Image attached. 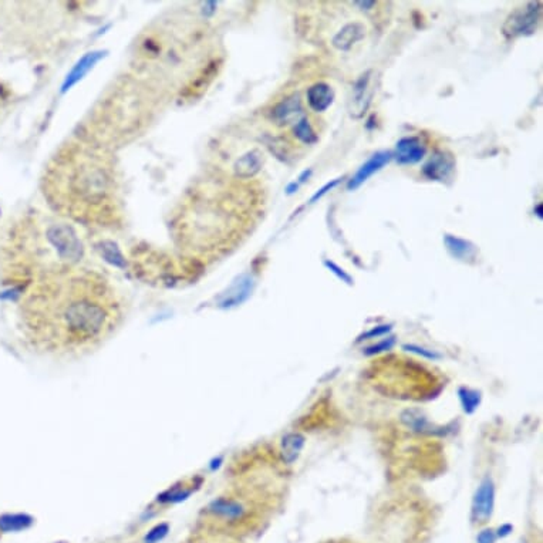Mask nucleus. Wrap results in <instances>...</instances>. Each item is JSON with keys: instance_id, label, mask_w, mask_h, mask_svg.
Masks as SVG:
<instances>
[{"instance_id": "ddd939ff", "label": "nucleus", "mask_w": 543, "mask_h": 543, "mask_svg": "<svg viewBox=\"0 0 543 543\" xmlns=\"http://www.w3.org/2000/svg\"><path fill=\"white\" fill-rule=\"evenodd\" d=\"M365 36H366L365 24L358 23V22H353V23H347L346 26H343L340 28V32H337V35L333 37V40H331V43H333V46L337 50L347 51L357 42L363 40Z\"/></svg>"}, {"instance_id": "c756f323", "label": "nucleus", "mask_w": 543, "mask_h": 543, "mask_svg": "<svg viewBox=\"0 0 543 543\" xmlns=\"http://www.w3.org/2000/svg\"><path fill=\"white\" fill-rule=\"evenodd\" d=\"M354 5L361 8V10H370L376 6V2H354Z\"/></svg>"}, {"instance_id": "c85d7f7f", "label": "nucleus", "mask_w": 543, "mask_h": 543, "mask_svg": "<svg viewBox=\"0 0 543 543\" xmlns=\"http://www.w3.org/2000/svg\"><path fill=\"white\" fill-rule=\"evenodd\" d=\"M312 174H313V169H305L303 172H301L300 175H299V183H306V181L312 176Z\"/></svg>"}, {"instance_id": "6ab92c4d", "label": "nucleus", "mask_w": 543, "mask_h": 543, "mask_svg": "<svg viewBox=\"0 0 543 543\" xmlns=\"http://www.w3.org/2000/svg\"><path fill=\"white\" fill-rule=\"evenodd\" d=\"M293 134L300 142H303V144L310 145V144L317 142V135H316L315 130L312 128L308 117H303L301 119H299V122L293 126Z\"/></svg>"}, {"instance_id": "a211bd4d", "label": "nucleus", "mask_w": 543, "mask_h": 543, "mask_svg": "<svg viewBox=\"0 0 543 543\" xmlns=\"http://www.w3.org/2000/svg\"><path fill=\"white\" fill-rule=\"evenodd\" d=\"M33 524V519L27 515H3L0 518V531L19 532L27 529Z\"/></svg>"}, {"instance_id": "f3484780", "label": "nucleus", "mask_w": 543, "mask_h": 543, "mask_svg": "<svg viewBox=\"0 0 543 543\" xmlns=\"http://www.w3.org/2000/svg\"><path fill=\"white\" fill-rule=\"evenodd\" d=\"M401 419L410 430L417 431V433H427L431 428L430 421L417 410L404 411L401 415Z\"/></svg>"}, {"instance_id": "f03ea898", "label": "nucleus", "mask_w": 543, "mask_h": 543, "mask_svg": "<svg viewBox=\"0 0 543 543\" xmlns=\"http://www.w3.org/2000/svg\"><path fill=\"white\" fill-rule=\"evenodd\" d=\"M49 206L63 219L97 228H114L123 218L118 165L110 151L87 138L58 148L42 178Z\"/></svg>"}, {"instance_id": "5701e85b", "label": "nucleus", "mask_w": 543, "mask_h": 543, "mask_svg": "<svg viewBox=\"0 0 543 543\" xmlns=\"http://www.w3.org/2000/svg\"><path fill=\"white\" fill-rule=\"evenodd\" d=\"M403 350L410 351V353H414V354H418V356H421L422 358H427V360H440V358H441V354H438V353H435V351H433V350L424 349V347L415 346V344H404V346H403Z\"/></svg>"}, {"instance_id": "4be33fe9", "label": "nucleus", "mask_w": 543, "mask_h": 543, "mask_svg": "<svg viewBox=\"0 0 543 543\" xmlns=\"http://www.w3.org/2000/svg\"><path fill=\"white\" fill-rule=\"evenodd\" d=\"M394 344H396V339L394 337H388V339L381 340L377 344H373V346L367 347L365 350V354L366 356H374V354H380V353H384V351H390L391 349L394 347Z\"/></svg>"}, {"instance_id": "1a4fd4ad", "label": "nucleus", "mask_w": 543, "mask_h": 543, "mask_svg": "<svg viewBox=\"0 0 543 543\" xmlns=\"http://www.w3.org/2000/svg\"><path fill=\"white\" fill-rule=\"evenodd\" d=\"M391 158H393V153H390V151H378V153L373 154L363 165L357 169V172L351 176V179H349L347 190L354 191L358 187L363 185L371 175H374L383 167H385L391 161Z\"/></svg>"}, {"instance_id": "2f4dec72", "label": "nucleus", "mask_w": 543, "mask_h": 543, "mask_svg": "<svg viewBox=\"0 0 543 543\" xmlns=\"http://www.w3.org/2000/svg\"><path fill=\"white\" fill-rule=\"evenodd\" d=\"M536 215H537L539 219H542V203H539V205L536 206Z\"/></svg>"}, {"instance_id": "39448f33", "label": "nucleus", "mask_w": 543, "mask_h": 543, "mask_svg": "<svg viewBox=\"0 0 543 543\" xmlns=\"http://www.w3.org/2000/svg\"><path fill=\"white\" fill-rule=\"evenodd\" d=\"M540 17L542 2L525 3L524 6L517 8L506 17L502 26V33L509 39L532 36L536 32L537 24L540 23Z\"/></svg>"}, {"instance_id": "a878e982", "label": "nucleus", "mask_w": 543, "mask_h": 543, "mask_svg": "<svg viewBox=\"0 0 543 543\" xmlns=\"http://www.w3.org/2000/svg\"><path fill=\"white\" fill-rule=\"evenodd\" d=\"M167 532H168V528L165 525H160V526L154 528L151 532H148L147 542L148 543H156V542L161 540L167 535Z\"/></svg>"}, {"instance_id": "423d86ee", "label": "nucleus", "mask_w": 543, "mask_h": 543, "mask_svg": "<svg viewBox=\"0 0 543 543\" xmlns=\"http://www.w3.org/2000/svg\"><path fill=\"white\" fill-rule=\"evenodd\" d=\"M495 509V484L491 476H485L472 496L471 524L474 526H484L492 518Z\"/></svg>"}, {"instance_id": "f8f14e48", "label": "nucleus", "mask_w": 543, "mask_h": 543, "mask_svg": "<svg viewBox=\"0 0 543 543\" xmlns=\"http://www.w3.org/2000/svg\"><path fill=\"white\" fill-rule=\"evenodd\" d=\"M308 103L316 112L326 111L335 101V90L327 83H316L310 85L306 92Z\"/></svg>"}, {"instance_id": "9d476101", "label": "nucleus", "mask_w": 543, "mask_h": 543, "mask_svg": "<svg viewBox=\"0 0 543 543\" xmlns=\"http://www.w3.org/2000/svg\"><path fill=\"white\" fill-rule=\"evenodd\" d=\"M427 154V147L418 137H404L401 138L394 151V157L401 165H412L419 162Z\"/></svg>"}, {"instance_id": "473e14b6", "label": "nucleus", "mask_w": 543, "mask_h": 543, "mask_svg": "<svg viewBox=\"0 0 543 543\" xmlns=\"http://www.w3.org/2000/svg\"><path fill=\"white\" fill-rule=\"evenodd\" d=\"M521 543H526V542H525V540H524V542H521Z\"/></svg>"}, {"instance_id": "7c9ffc66", "label": "nucleus", "mask_w": 543, "mask_h": 543, "mask_svg": "<svg viewBox=\"0 0 543 543\" xmlns=\"http://www.w3.org/2000/svg\"><path fill=\"white\" fill-rule=\"evenodd\" d=\"M297 190H299V184L292 183V184L287 187V194H294Z\"/></svg>"}, {"instance_id": "6e6552de", "label": "nucleus", "mask_w": 543, "mask_h": 543, "mask_svg": "<svg viewBox=\"0 0 543 543\" xmlns=\"http://www.w3.org/2000/svg\"><path fill=\"white\" fill-rule=\"evenodd\" d=\"M303 117V107H301L299 94H292L283 99L272 108V119L281 127L296 124Z\"/></svg>"}, {"instance_id": "9b49d317", "label": "nucleus", "mask_w": 543, "mask_h": 543, "mask_svg": "<svg viewBox=\"0 0 543 543\" xmlns=\"http://www.w3.org/2000/svg\"><path fill=\"white\" fill-rule=\"evenodd\" d=\"M456 169V160L449 153L445 151H437V153L428 160V162L422 168V174H424L431 181H444L449 179L452 172Z\"/></svg>"}, {"instance_id": "2eb2a0df", "label": "nucleus", "mask_w": 543, "mask_h": 543, "mask_svg": "<svg viewBox=\"0 0 543 543\" xmlns=\"http://www.w3.org/2000/svg\"><path fill=\"white\" fill-rule=\"evenodd\" d=\"M262 165H263L262 153L258 149H252L236 161L233 171L235 175L240 179H251L260 171Z\"/></svg>"}, {"instance_id": "dca6fc26", "label": "nucleus", "mask_w": 543, "mask_h": 543, "mask_svg": "<svg viewBox=\"0 0 543 543\" xmlns=\"http://www.w3.org/2000/svg\"><path fill=\"white\" fill-rule=\"evenodd\" d=\"M305 441H306L305 437L299 433H290L283 437L281 452H282V460L287 465H292L294 461H297V458L301 454V449L305 446Z\"/></svg>"}, {"instance_id": "bb28decb", "label": "nucleus", "mask_w": 543, "mask_h": 543, "mask_svg": "<svg viewBox=\"0 0 543 543\" xmlns=\"http://www.w3.org/2000/svg\"><path fill=\"white\" fill-rule=\"evenodd\" d=\"M496 539L498 536L494 529H482L476 536L478 543H495Z\"/></svg>"}, {"instance_id": "0eeeda50", "label": "nucleus", "mask_w": 543, "mask_h": 543, "mask_svg": "<svg viewBox=\"0 0 543 543\" xmlns=\"http://www.w3.org/2000/svg\"><path fill=\"white\" fill-rule=\"evenodd\" d=\"M371 83H373V70H369L365 74H361L356 81V84L353 85L351 97L349 101V112L351 117L360 118L367 111L374 94V88Z\"/></svg>"}, {"instance_id": "20e7f679", "label": "nucleus", "mask_w": 543, "mask_h": 543, "mask_svg": "<svg viewBox=\"0 0 543 543\" xmlns=\"http://www.w3.org/2000/svg\"><path fill=\"white\" fill-rule=\"evenodd\" d=\"M12 236L16 237L15 248L26 251L27 267L32 269L35 262V279L80 265L83 245L73 226L63 218L40 214L26 218Z\"/></svg>"}, {"instance_id": "7ed1b4c3", "label": "nucleus", "mask_w": 543, "mask_h": 543, "mask_svg": "<svg viewBox=\"0 0 543 543\" xmlns=\"http://www.w3.org/2000/svg\"><path fill=\"white\" fill-rule=\"evenodd\" d=\"M203 49V32L194 19L161 20L140 36L134 67L138 78L151 88L192 96L209 77L210 63L201 54Z\"/></svg>"}, {"instance_id": "cd10ccee", "label": "nucleus", "mask_w": 543, "mask_h": 543, "mask_svg": "<svg viewBox=\"0 0 543 543\" xmlns=\"http://www.w3.org/2000/svg\"><path fill=\"white\" fill-rule=\"evenodd\" d=\"M512 529H514V526H512L510 524H503L501 528H498V531H495L498 539L499 537H506L512 532Z\"/></svg>"}, {"instance_id": "4468645a", "label": "nucleus", "mask_w": 543, "mask_h": 543, "mask_svg": "<svg viewBox=\"0 0 543 543\" xmlns=\"http://www.w3.org/2000/svg\"><path fill=\"white\" fill-rule=\"evenodd\" d=\"M444 245L448 251V253L462 262L475 260L478 255V248L471 242V240L454 236V235H445L444 236Z\"/></svg>"}, {"instance_id": "b1692460", "label": "nucleus", "mask_w": 543, "mask_h": 543, "mask_svg": "<svg viewBox=\"0 0 543 543\" xmlns=\"http://www.w3.org/2000/svg\"><path fill=\"white\" fill-rule=\"evenodd\" d=\"M340 181H342V178H337V179H333V181H330V183H327L326 185H323L320 190H317V192L310 198V203H315V202H317L319 199H321L327 192H330L331 190H335L339 184H340Z\"/></svg>"}, {"instance_id": "f257e3e1", "label": "nucleus", "mask_w": 543, "mask_h": 543, "mask_svg": "<svg viewBox=\"0 0 543 543\" xmlns=\"http://www.w3.org/2000/svg\"><path fill=\"white\" fill-rule=\"evenodd\" d=\"M26 335L39 350L78 357L104 344L124 321V300L103 274L77 265L30 285L22 301Z\"/></svg>"}, {"instance_id": "393cba45", "label": "nucleus", "mask_w": 543, "mask_h": 543, "mask_svg": "<svg viewBox=\"0 0 543 543\" xmlns=\"http://www.w3.org/2000/svg\"><path fill=\"white\" fill-rule=\"evenodd\" d=\"M390 330H391V326H390V324L377 326V327H374V328L369 330L367 333L361 335L358 340H369V339H376V337H380V336H384V335H387Z\"/></svg>"}, {"instance_id": "aec40b11", "label": "nucleus", "mask_w": 543, "mask_h": 543, "mask_svg": "<svg viewBox=\"0 0 543 543\" xmlns=\"http://www.w3.org/2000/svg\"><path fill=\"white\" fill-rule=\"evenodd\" d=\"M458 396H460V401L462 404V408L467 414H472L478 408V406L481 404V393H478L476 390L461 387L458 390Z\"/></svg>"}, {"instance_id": "412c9836", "label": "nucleus", "mask_w": 543, "mask_h": 543, "mask_svg": "<svg viewBox=\"0 0 543 543\" xmlns=\"http://www.w3.org/2000/svg\"><path fill=\"white\" fill-rule=\"evenodd\" d=\"M323 265L331 272V274H333L337 279H340L342 282H344V283H347L349 286H353V278L347 274V272L344 270V269H342L339 265H336L335 262H331V260H328V259H326L324 262H323Z\"/></svg>"}]
</instances>
